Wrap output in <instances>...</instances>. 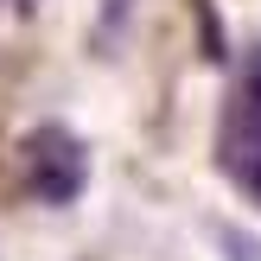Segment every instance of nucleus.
<instances>
[{
  "mask_svg": "<svg viewBox=\"0 0 261 261\" xmlns=\"http://www.w3.org/2000/svg\"><path fill=\"white\" fill-rule=\"evenodd\" d=\"M13 7H19V13H38V0H13Z\"/></svg>",
  "mask_w": 261,
  "mask_h": 261,
  "instance_id": "5",
  "label": "nucleus"
},
{
  "mask_svg": "<svg viewBox=\"0 0 261 261\" xmlns=\"http://www.w3.org/2000/svg\"><path fill=\"white\" fill-rule=\"evenodd\" d=\"M217 249H223V261H261V236H249V229H229V223H217Z\"/></svg>",
  "mask_w": 261,
  "mask_h": 261,
  "instance_id": "4",
  "label": "nucleus"
},
{
  "mask_svg": "<svg viewBox=\"0 0 261 261\" xmlns=\"http://www.w3.org/2000/svg\"><path fill=\"white\" fill-rule=\"evenodd\" d=\"M217 166L242 198L261 211V45L242 51L236 83L223 96V121H217Z\"/></svg>",
  "mask_w": 261,
  "mask_h": 261,
  "instance_id": "1",
  "label": "nucleus"
},
{
  "mask_svg": "<svg viewBox=\"0 0 261 261\" xmlns=\"http://www.w3.org/2000/svg\"><path fill=\"white\" fill-rule=\"evenodd\" d=\"M127 19H134V0H102V32H96V51L102 58H115L121 51V38H127Z\"/></svg>",
  "mask_w": 261,
  "mask_h": 261,
  "instance_id": "3",
  "label": "nucleus"
},
{
  "mask_svg": "<svg viewBox=\"0 0 261 261\" xmlns=\"http://www.w3.org/2000/svg\"><path fill=\"white\" fill-rule=\"evenodd\" d=\"M19 185H25V198L51 204V211L76 204L83 185H89V147H83V134H76L70 121H38L32 134L19 140Z\"/></svg>",
  "mask_w": 261,
  "mask_h": 261,
  "instance_id": "2",
  "label": "nucleus"
}]
</instances>
